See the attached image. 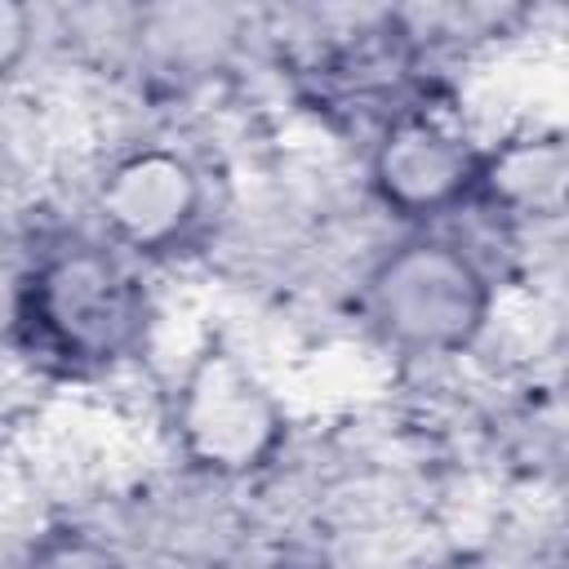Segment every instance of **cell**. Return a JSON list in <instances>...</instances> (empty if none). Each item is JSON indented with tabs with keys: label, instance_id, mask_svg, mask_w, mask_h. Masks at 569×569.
<instances>
[{
	"label": "cell",
	"instance_id": "6",
	"mask_svg": "<svg viewBox=\"0 0 569 569\" xmlns=\"http://www.w3.org/2000/svg\"><path fill=\"white\" fill-rule=\"evenodd\" d=\"M565 142L556 133H525L480 156L471 200H485L507 218H556L565 209Z\"/></svg>",
	"mask_w": 569,
	"mask_h": 569
},
{
	"label": "cell",
	"instance_id": "5",
	"mask_svg": "<svg viewBox=\"0 0 569 569\" xmlns=\"http://www.w3.org/2000/svg\"><path fill=\"white\" fill-rule=\"evenodd\" d=\"M93 209L111 244L156 258L178 249L196 231L204 209V182L182 151L133 147L102 173Z\"/></svg>",
	"mask_w": 569,
	"mask_h": 569
},
{
	"label": "cell",
	"instance_id": "7",
	"mask_svg": "<svg viewBox=\"0 0 569 569\" xmlns=\"http://www.w3.org/2000/svg\"><path fill=\"white\" fill-rule=\"evenodd\" d=\"M22 569H124V560L89 529L58 525L31 542V551L22 556Z\"/></svg>",
	"mask_w": 569,
	"mask_h": 569
},
{
	"label": "cell",
	"instance_id": "3",
	"mask_svg": "<svg viewBox=\"0 0 569 569\" xmlns=\"http://www.w3.org/2000/svg\"><path fill=\"white\" fill-rule=\"evenodd\" d=\"M284 431V405L236 351L204 347L187 365L173 400V436L196 471L244 480L280 453Z\"/></svg>",
	"mask_w": 569,
	"mask_h": 569
},
{
	"label": "cell",
	"instance_id": "2",
	"mask_svg": "<svg viewBox=\"0 0 569 569\" xmlns=\"http://www.w3.org/2000/svg\"><path fill=\"white\" fill-rule=\"evenodd\" d=\"M378 333L413 356L467 351L489 325L493 289L485 267L445 236H409L378 258L365 284Z\"/></svg>",
	"mask_w": 569,
	"mask_h": 569
},
{
	"label": "cell",
	"instance_id": "4",
	"mask_svg": "<svg viewBox=\"0 0 569 569\" xmlns=\"http://www.w3.org/2000/svg\"><path fill=\"white\" fill-rule=\"evenodd\" d=\"M480 156L485 151L449 107L409 102L373 142L369 187L396 218L431 222L476 196Z\"/></svg>",
	"mask_w": 569,
	"mask_h": 569
},
{
	"label": "cell",
	"instance_id": "8",
	"mask_svg": "<svg viewBox=\"0 0 569 569\" xmlns=\"http://www.w3.org/2000/svg\"><path fill=\"white\" fill-rule=\"evenodd\" d=\"M31 36H36L31 9L18 4V0H0V84H4V80L18 71V62L27 58Z\"/></svg>",
	"mask_w": 569,
	"mask_h": 569
},
{
	"label": "cell",
	"instance_id": "1",
	"mask_svg": "<svg viewBox=\"0 0 569 569\" xmlns=\"http://www.w3.org/2000/svg\"><path fill=\"white\" fill-rule=\"evenodd\" d=\"M18 320L27 342L62 369H107L142 342L147 293L116 249L62 240L22 276Z\"/></svg>",
	"mask_w": 569,
	"mask_h": 569
}]
</instances>
